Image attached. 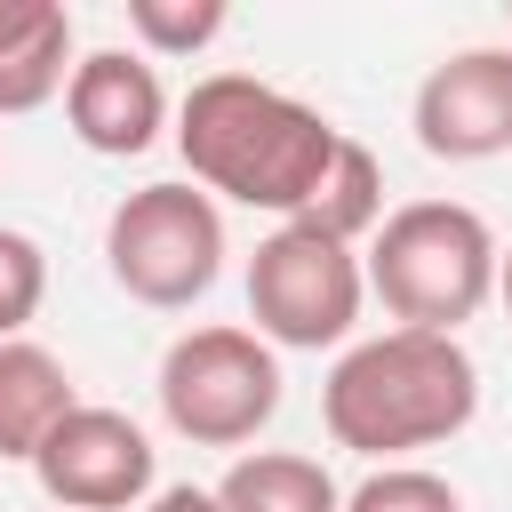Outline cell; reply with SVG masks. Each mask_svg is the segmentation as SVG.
I'll list each match as a JSON object with an SVG mask.
<instances>
[{"label":"cell","instance_id":"11","mask_svg":"<svg viewBox=\"0 0 512 512\" xmlns=\"http://www.w3.org/2000/svg\"><path fill=\"white\" fill-rule=\"evenodd\" d=\"M80 408L72 392V368L32 344V336H8L0 344V464H32V448Z\"/></svg>","mask_w":512,"mask_h":512},{"label":"cell","instance_id":"4","mask_svg":"<svg viewBox=\"0 0 512 512\" xmlns=\"http://www.w3.org/2000/svg\"><path fill=\"white\" fill-rule=\"evenodd\" d=\"M224 208L192 184H136L112 216H104V272L128 304L144 312H192L216 280H224Z\"/></svg>","mask_w":512,"mask_h":512},{"label":"cell","instance_id":"12","mask_svg":"<svg viewBox=\"0 0 512 512\" xmlns=\"http://www.w3.org/2000/svg\"><path fill=\"white\" fill-rule=\"evenodd\" d=\"M216 512H344V488L304 448H248L216 480Z\"/></svg>","mask_w":512,"mask_h":512},{"label":"cell","instance_id":"9","mask_svg":"<svg viewBox=\"0 0 512 512\" xmlns=\"http://www.w3.org/2000/svg\"><path fill=\"white\" fill-rule=\"evenodd\" d=\"M64 120H72V136L96 160H136V152L160 144V128L176 120V104H168V80H160L152 56H136V48H88L72 64V80H64Z\"/></svg>","mask_w":512,"mask_h":512},{"label":"cell","instance_id":"14","mask_svg":"<svg viewBox=\"0 0 512 512\" xmlns=\"http://www.w3.org/2000/svg\"><path fill=\"white\" fill-rule=\"evenodd\" d=\"M224 24H232L224 0H128L136 56H200L224 40Z\"/></svg>","mask_w":512,"mask_h":512},{"label":"cell","instance_id":"7","mask_svg":"<svg viewBox=\"0 0 512 512\" xmlns=\"http://www.w3.org/2000/svg\"><path fill=\"white\" fill-rule=\"evenodd\" d=\"M160 448L128 408H96L80 400L40 448H32V480L56 512H136L152 496Z\"/></svg>","mask_w":512,"mask_h":512},{"label":"cell","instance_id":"19","mask_svg":"<svg viewBox=\"0 0 512 512\" xmlns=\"http://www.w3.org/2000/svg\"><path fill=\"white\" fill-rule=\"evenodd\" d=\"M504 48H512V40H504Z\"/></svg>","mask_w":512,"mask_h":512},{"label":"cell","instance_id":"2","mask_svg":"<svg viewBox=\"0 0 512 512\" xmlns=\"http://www.w3.org/2000/svg\"><path fill=\"white\" fill-rule=\"evenodd\" d=\"M472 416H480V360L464 352V336H432V328L360 336L336 352V368L320 384L328 440L368 464H400L416 448H440Z\"/></svg>","mask_w":512,"mask_h":512},{"label":"cell","instance_id":"15","mask_svg":"<svg viewBox=\"0 0 512 512\" xmlns=\"http://www.w3.org/2000/svg\"><path fill=\"white\" fill-rule=\"evenodd\" d=\"M40 296H48V248L32 232L0 224V344L40 320Z\"/></svg>","mask_w":512,"mask_h":512},{"label":"cell","instance_id":"6","mask_svg":"<svg viewBox=\"0 0 512 512\" xmlns=\"http://www.w3.org/2000/svg\"><path fill=\"white\" fill-rule=\"evenodd\" d=\"M368 312L360 248L312 232V224H272L248 256V320L272 352H328L352 344Z\"/></svg>","mask_w":512,"mask_h":512},{"label":"cell","instance_id":"8","mask_svg":"<svg viewBox=\"0 0 512 512\" xmlns=\"http://www.w3.org/2000/svg\"><path fill=\"white\" fill-rule=\"evenodd\" d=\"M408 128L432 160L472 168L512 152V48H456L416 80Z\"/></svg>","mask_w":512,"mask_h":512},{"label":"cell","instance_id":"5","mask_svg":"<svg viewBox=\"0 0 512 512\" xmlns=\"http://www.w3.org/2000/svg\"><path fill=\"white\" fill-rule=\"evenodd\" d=\"M280 352L256 336V328H232V320H208V328H184L168 352H160V416L176 440L192 448H248L272 416H280Z\"/></svg>","mask_w":512,"mask_h":512},{"label":"cell","instance_id":"1","mask_svg":"<svg viewBox=\"0 0 512 512\" xmlns=\"http://www.w3.org/2000/svg\"><path fill=\"white\" fill-rule=\"evenodd\" d=\"M336 144H344V128L320 104H304L256 72H208L176 104V152H184L192 184L208 200H232V208H256L280 224L312 208Z\"/></svg>","mask_w":512,"mask_h":512},{"label":"cell","instance_id":"13","mask_svg":"<svg viewBox=\"0 0 512 512\" xmlns=\"http://www.w3.org/2000/svg\"><path fill=\"white\" fill-rule=\"evenodd\" d=\"M288 224H312V232H328V240L360 248V240L384 224V160H376L360 136H344V144H336V160H328V176H320V192H312V208H304V216H288Z\"/></svg>","mask_w":512,"mask_h":512},{"label":"cell","instance_id":"18","mask_svg":"<svg viewBox=\"0 0 512 512\" xmlns=\"http://www.w3.org/2000/svg\"><path fill=\"white\" fill-rule=\"evenodd\" d=\"M496 304H504V320H512V248H496Z\"/></svg>","mask_w":512,"mask_h":512},{"label":"cell","instance_id":"10","mask_svg":"<svg viewBox=\"0 0 512 512\" xmlns=\"http://www.w3.org/2000/svg\"><path fill=\"white\" fill-rule=\"evenodd\" d=\"M80 48L64 0H0V120H24L64 96Z\"/></svg>","mask_w":512,"mask_h":512},{"label":"cell","instance_id":"16","mask_svg":"<svg viewBox=\"0 0 512 512\" xmlns=\"http://www.w3.org/2000/svg\"><path fill=\"white\" fill-rule=\"evenodd\" d=\"M344 512H464V496L440 472H424V464H376L344 496Z\"/></svg>","mask_w":512,"mask_h":512},{"label":"cell","instance_id":"17","mask_svg":"<svg viewBox=\"0 0 512 512\" xmlns=\"http://www.w3.org/2000/svg\"><path fill=\"white\" fill-rule=\"evenodd\" d=\"M144 512H216V488L176 480V488H152V496H144Z\"/></svg>","mask_w":512,"mask_h":512},{"label":"cell","instance_id":"3","mask_svg":"<svg viewBox=\"0 0 512 512\" xmlns=\"http://www.w3.org/2000/svg\"><path fill=\"white\" fill-rule=\"evenodd\" d=\"M368 296L392 312V328L456 336L496 296V232L464 200H400L360 248Z\"/></svg>","mask_w":512,"mask_h":512}]
</instances>
